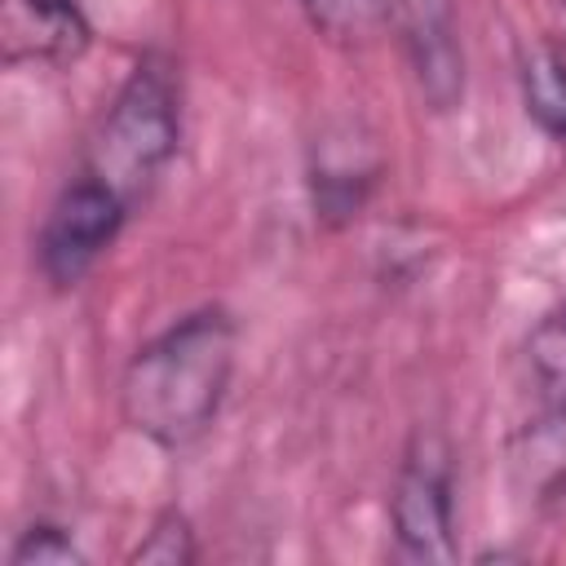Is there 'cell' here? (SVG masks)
Listing matches in <instances>:
<instances>
[{
  "mask_svg": "<svg viewBox=\"0 0 566 566\" xmlns=\"http://www.w3.org/2000/svg\"><path fill=\"white\" fill-rule=\"evenodd\" d=\"M239 332L221 305H203L150 336L124 367L119 416L164 451H181L217 420L234 376Z\"/></svg>",
  "mask_w": 566,
  "mask_h": 566,
  "instance_id": "6da1fadb",
  "label": "cell"
},
{
  "mask_svg": "<svg viewBox=\"0 0 566 566\" xmlns=\"http://www.w3.org/2000/svg\"><path fill=\"white\" fill-rule=\"evenodd\" d=\"M310 27L327 40V44H340V49H354L363 44L389 13L385 0H301Z\"/></svg>",
  "mask_w": 566,
  "mask_h": 566,
  "instance_id": "ba28073f",
  "label": "cell"
},
{
  "mask_svg": "<svg viewBox=\"0 0 566 566\" xmlns=\"http://www.w3.org/2000/svg\"><path fill=\"white\" fill-rule=\"evenodd\" d=\"M394 539L411 562H451L455 557V517H451V464L438 438H416L394 495H389Z\"/></svg>",
  "mask_w": 566,
  "mask_h": 566,
  "instance_id": "277c9868",
  "label": "cell"
},
{
  "mask_svg": "<svg viewBox=\"0 0 566 566\" xmlns=\"http://www.w3.org/2000/svg\"><path fill=\"white\" fill-rule=\"evenodd\" d=\"M531 389L539 402V447L553 460H566V310L548 314L526 340Z\"/></svg>",
  "mask_w": 566,
  "mask_h": 566,
  "instance_id": "52a82bcc",
  "label": "cell"
},
{
  "mask_svg": "<svg viewBox=\"0 0 566 566\" xmlns=\"http://www.w3.org/2000/svg\"><path fill=\"white\" fill-rule=\"evenodd\" d=\"M398 13H402L407 53H411L420 93L433 102V111H447L464 88L460 49L451 40V27L433 0H398Z\"/></svg>",
  "mask_w": 566,
  "mask_h": 566,
  "instance_id": "8992f818",
  "label": "cell"
},
{
  "mask_svg": "<svg viewBox=\"0 0 566 566\" xmlns=\"http://www.w3.org/2000/svg\"><path fill=\"white\" fill-rule=\"evenodd\" d=\"M88 49V22L75 0H0V57L66 66Z\"/></svg>",
  "mask_w": 566,
  "mask_h": 566,
  "instance_id": "5b68a950",
  "label": "cell"
},
{
  "mask_svg": "<svg viewBox=\"0 0 566 566\" xmlns=\"http://www.w3.org/2000/svg\"><path fill=\"white\" fill-rule=\"evenodd\" d=\"M181 111H177V80L168 57L146 53L119 93L111 97L106 115L97 119L80 177L106 186L128 208L155 186L164 164L177 155Z\"/></svg>",
  "mask_w": 566,
  "mask_h": 566,
  "instance_id": "7a4b0ae2",
  "label": "cell"
},
{
  "mask_svg": "<svg viewBox=\"0 0 566 566\" xmlns=\"http://www.w3.org/2000/svg\"><path fill=\"white\" fill-rule=\"evenodd\" d=\"M526 106L553 137L566 142V71L557 57L526 62Z\"/></svg>",
  "mask_w": 566,
  "mask_h": 566,
  "instance_id": "9c48e42d",
  "label": "cell"
},
{
  "mask_svg": "<svg viewBox=\"0 0 566 566\" xmlns=\"http://www.w3.org/2000/svg\"><path fill=\"white\" fill-rule=\"evenodd\" d=\"M128 562H150V566H190L195 562V531L186 522V513L168 509L155 517V526L146 531V539L133 548Z\"/></svg>",
  "mask_w": 566,
  "mask_h": 566,
  "instance_id": "30bf717a",
  "label": "cell"
},
{
  "mask_svg": "<svg viewBox=\"0 0 566 566\" xmlns=\"http://www.w3.org/2000/svg\"><path fill=\"white\" fill-rule=\"evenodd\" d=\"M124 217H128V203L119 195H111L106 186H97L88 177L66 181L62 195L53 199V208L40 226V243H35L44 279L53 287H75L97 265V256L115 243Z\"/></svg>",
  "mask_w": 566,
  "mask_h": 566,
  "instance_id": "3957f363",
  "label": "cell"
},
{
  "mask_svg": "<svg viewBox=\"0 0 566 566\" xmlns=\"http://www.w3.org/2000/svg\"><path fill=\"white\" fill-rule=\"evenodd\" d=\"M84 553L75 548V539L53 526V522H35L18 535L13 553H9V566H80Z\"/></svg>",
  "mask_w": 566,
  "mask_h": 566,
  "instance_id": "8fae6325",
  "label": "cell"
}]
</instances>
